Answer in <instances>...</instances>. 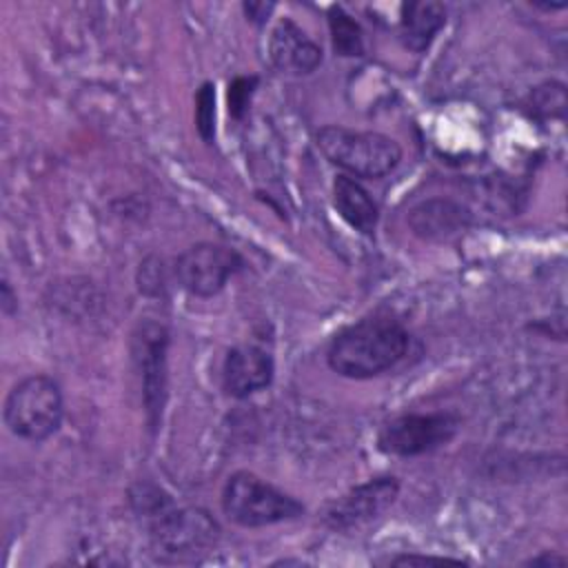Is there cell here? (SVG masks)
Instances as JSON below:
<instances>
[{
    "label": "cell",
    "instance_id": "cell-1",
    "mask_svg": "<svg viewBox=\"0 0 568 568\" xmlns=\"http://www.w3.org/2000/svg\"><path fill=\"white\" fill-rule=\"evenodd\" d=\"M410 335L393 317H366L335 335L326 351L331 371L348 379H371L404 359Z\"/></svg>",
    "mask_w": 568,
    "mask_h": 568
},
{
    "label": "cell",
    "instance_id": "cell-2",
    "mask_svg": "<svg viewBox=\"0 0 568 568\" xmlns=\"http://www.w3.org/2000/svg\"><path fill=\"white\" fill-rule=\"evenodd\" d=\"M131 504L151 530L153 546L171 557L204 552L217 541V524L202 508H175L173 499L153 484H135Z\"/></svg>",
    "mask_w": 568,
    "mask_h": 568
},
{
    "label": "cell",
    "instance_id": "cell-3",
    "mask_svg": "<svg viewBox=\"0 0 568 568\" xmlns=\"http://www.w3.org/2000/svg\"><path fill=\"white\" fill-rule=\"evenodd\" d=\"M317 146L328 162L366 180L388 175L402 160L399 144L377 131H353L331 124L317 131Z\"/></svg>",
    "mask_w": 568,
    "mask_h": 568
},
{
    "label": "cell",
    "instance_id": "cell-4",
    "mask_svg": "<svg viewBox=\"0 0 568 568\" xmlns=\"http://www.w3.org/2000/svg\"><path fill=\"white\" fill-rule=\"evenodd\" d=\"M222 510L237 526L260 528L295 519L304 506L255 473L237 470L224 484Z\"/></svg>",
    "mask_w": 568,
    "mask_h": 568
},
{
    "label": "cell",
    "instance_id": "cell-5",
    "mask_svg": "<svg viewBox=\"0 0 568 568\" xmlns=\"http://www.w3.org/2000/svg\"><path fill=\"white\" fill-rule=\"evenodd\" d=\"M62 393L53 377L29 375L4 399L7 428L27 442H44L62 424Z\"/></svg>",
    "mask_w": 568,
    "mask_h": 568
},
{
    "label": "cell",
    "instance_id": "cell-6",
    "mask_svg": "<svg viewBox=\"0 0 568 568\" xmlns=\"http://www.w3.org/2000/svg\"><path fill=\"white\" fill-rule=\"evenodd\" d=\"M459 428V419L450 413H406L388 419L377 446L386 455L417 457L448 444Z\"/></svg>",
    "mask_w": 568,
    "mask_h": 568
},
{
    "label": "cell",
    "instance_id": "cell-7",
    "mask_svg": "<svg viewBox=\"0 0 568 568\" xmlns=\"http://www.w3.org/2000/svg\"><path fill=\"white\" fill-rule=\"evenodd\" d=\"M242 266L244 260L237 251L211 242H200L178 255L173 275L186 293L195 297H213Z\"/></svg>",
    "mask_w": 568,
    "mask_h": 568
},
{
    "label": "cell",
    "instance_id": "cell-8",
    "mask_svg": "<svg viewBox=\"0 0 568 568\" xmlns=\"http://www.w3.org/2000/svg\"><path fill=\"white\" fill-rule=\"evenodd\" d=\"M169 331L160 322H142L133 333V362L140 371L142 402L151 428H158L166 402Z\"/></svg>",
    "mask_w": 568,
    "mask_h": 568
},
{
    "label": "cell",
    "instance_id": "cell-9",
    "mask_svg": "<svg viewBox=\"0 0 568 568\" xmlns=\"http://www.w3.org/2000/svg\"><path fill=\"white\" fill-rule=\"evenodd\" d=\"M399 493V481L395 477H375L359 486H353L324 510V524L333 530H348L377 519Z\"/></svg>",
    "mask_w": 568,
    "mask_h": 568
},
{
    "label": "cell",
    "instance_id": "cell-10",
    "mask_svg": "<svg viewBox=\"0 0 568 568\" xmlns=\"http://www.w3.org/2000/svg\"><path fill=\"white\" fill-rule=\"evenodd\" d=\"M275 364L271 353L260 346L242 344L233 346L224 357L222 384L231 397L244 399L273 382Z\"/></svg>",
    "mask_w": 568,
    "mask_h": 568
},
{
    "label": "cell",
    "instance_id": "cell-11",
    "mask_svg": "<svg viewBox=\"0 0 568 568\" xmlns=\"http://www.w3.org/2000/svg\"><path fill=\"white\" fill-rule=\"evenodd\" d=\"M268 58L282 73L306 75L322 64V49L291 18H284L271 31Z\"/></svg>",
    "mask_w": 568,
    "mask_h": 568
},
{
    "label": "cell",
    "instance_id": "cell-12",
    "mask_svg": "<svg viewBox=\"0 0 568 568\" xmlns=\"http://www.w3.org/2000/svg\"><path fill=\"white\" fill-rule=\"evenodd\" d=\"M470 222V211L459 202L446 197L424 200L408 213L410 231L426 242H448L464 233Z\"/></svg>",
    "mask_w": 568,
    "mask_h": 568
},
{
    "label": "cell",
    "instance_id": "cell-13",
    "mask_svg": "<svg viewBox=\"0 0 568 568\" xmlns=\"http://www.w3.org/2000/svg\"><path fill=\"white\" fill-rule=\"evenodd\" d=\"M333 206L339 217L355 231L373 235L379 222V209L368 191L348 175H337L333 182Z\"/></svg>",
    "mask_w": 568,
    "mask_h": 568
},
{
    "label": "cell",
    "instance_id": "cell-14",
    "mask_svg": "<svg viewBox=\"0 0 568 568\" xmlns=\"http://www.w3.org/2000/svg\"><path fill=\"white\" fill-rule=\"evenodd\" d=\"M446 24V7L435 0L406 2L399 16V38L406 49L419 53L430 47L439 29Z\"/></svg>",
    "mask_w": 568,
    "mask_h": 568
},
{
    "label": "cell",
    "instance_id": "cell-15",
    "mask_svg": "<svg viewBox=\"0 0 568 568\" xmlns=\"http://www.w3.org/2000/svg\"><path fill=\"white\" fill-rule=\"evenodd\" d=\"M328 27H331L333 49L339 55H362L364 53L362 29L342 7H337V4L331 7V11H328Z\"/></svg>",
    "mask_w": 568,
    "mask_h": 568
},
{
    "label": "cell",
    "instance_id": "cell-16",
    "mask_svg": "<svg viewBox=\"0 0 568 568\" xmlns=\"http://www.w3.org/2000/svg\"><path fill=\"white\" fill-rule=\"evenodd\" d=\"M195 129L204 142L215 138V87L204 82L195 95Z\"/></svg>",
    "mask_w": 568,
    "mask_h": 568
},
{
    "label": "cell",
    "instance_id": "cell-17",
    "mask_svg": "<svg viewBox=\"0 0 568 568\" xmlns=\"http://www.w3.org/2000/svg\"><path fill=\"white\" fill-rule=\"evenodd\" d=\"M530 102H532V111L539 113V115H546V118H561L564 115V109H566V91H564V84L559 82H548V84H541L532 91L530 95Z\"/></svg>",
    "mask_w": 568,
    "mask_h": 568
},
{
    "label": "cell",
    "instance_id": "cell-18",
    "mask_svg": "<svg viewBox=\"0 0 568 568\" xmlns=\"http://www.w3.org/2000/svg\"><path fill=\"white\" fill-rule=\"evenodd\" d=\"M257 87V78L251 75V78H235L229 87V113L233 118H242L248 109V102H251V95Z\"/></svg>",
    "mask_w": 568,
    "mask_h": 568
},
{
    "label": "cell",
    "instance_id": "cell-19",
    "mask_svg": "<svg viewBox=\"0 0 568 568\" xmlns=\"http://www.w3.org/2000/svg\"><path fill=\"white\" fill-rule=\"evenodd\" d=\"M164 268H162V260L158 257H146L140 264L138 271V286L142 293L146 295H160L164 293Z\"/></svg>",
    "mask_w": 568,
    "mask_h": 568
},
{
    "label": "cell",
    "instance_id": "cell-20",
    "mask_svg": "<svg viewBox=\"0 0 568 568\" xmlns=\"http://www.w3.org/2000/svg\"><path fill=\"white\" fill-rule=\"evenodd\" d=\"M242 9H244V13H246L248 20H253V22H264V20L271 16V11L275 9V4H271V2H244Z\"/></svg>",
    "mask_w": 568,
    "mask_h": 568
},
{
    "label": "cell",
    "instance_id": "cell-21",
    "mask_svg": "<svg viewBox=\"0 0 568 568\" xmlns=\"http://www.w3.org/2000/svg\"><path fill=\"white\" fill-rule=\"evenodd\" d=\"M0 300H2V311L7 315H11L18 308V297L11 293V286L7 280H2V297Z\"/></svg>",
    "mask_w": 568,
    "mask_h": 568
},
{
    "label": "cell",
    "instance_id": "cell-22",
    "mask_svg": "<svg viewBox=\"0 0 568 568\" xmlns=\"http://www.w3.org/2000/svg\"><path fill=\"white\" fill-rule=\"evenodd\" d=\"M442 561H455V559H433V557H413V555L390 559V564H442Z\"/></svg>",
    "mask_w": 568,
    "mask_h": 568
},
{
    "label": "cell",
    "instance_id": "cell-23",
    "mask_svg": "<svg viewBox=\"0 0 568 568\" xmlns=\"http://www.w3.org/2000/svg\"><path fill=\"white\" fill-rule=\"evenodd\" d=\"M530 566H539V564H550V566H564L566 564V559L561 557V555H555V552H544V555H539V557H532L530 561H528Z\"/></svg>",
    "mask_w": 568,
    "mask_h": 568
}]
</instances>
